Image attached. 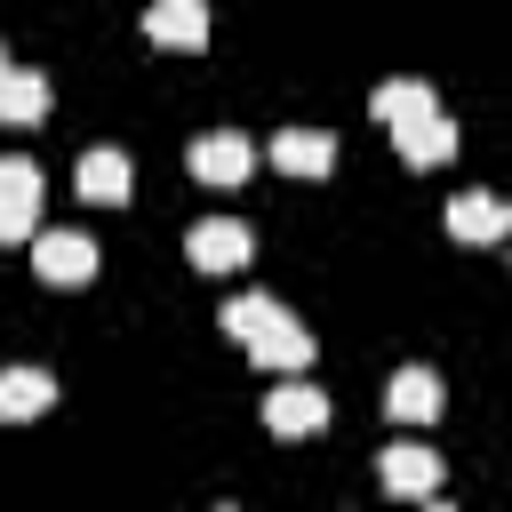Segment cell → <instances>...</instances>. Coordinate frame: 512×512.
<instances>
[{
	"label": "cell",
	"mask_w": 512,
	"mask_h": 512,
	"mask_svg": "<svg viewBox=\"0 0 512 512\" xmlns=\"http://www.w3.org/2000/svg\"><path fill=\"white\" fill-rule=\"evenodd\" d=\"M248 248H256V232H248L240 216H200V224L184 232V256H192L200 272H232V264H248Z\"/></svg>",
	"instance_id": "6da1fadb"
},
{
	"label": "cell",
	"mask_w": 512,
	"mask_h": 512,
	"mask_svg": "<svg viewBox=\"0 0 512 512\" xmlns=\"http://www.w3.org/2000/svg\"><path fill=\"white\" fill-rule=\"evenodd\" d=\"M40 216V160L32 152H8L0 160V240H24Z\"/></svg>",
	"instance_id": "7a4b0ae2"
},
{
	"label": "cell",
	"mask_w": 512,
	"mask_h": 512,
	"mask_svg": "<svg viewBox=\"0 0 512 512\" xmlns=\"http://www.w3.org/2000/svg\"><path fill=\"white\" fill-rule=\"evenodd\" d=\"M32 272L56 280V288H80V280L96 272V240H88V232H40V240H32Z\"/></svg>",
	"instance_id": "3957f363"
},
{
	"label": "cell",
	"mask_w": 512,
	"mask_h": 512,
	"mask_svg": "<svg viewBox=\"0 0 512 512\" xmlns=\"http://www.w3.org/2000/svg\"><path fill=\"white\" fill-rule=\"evenodd\" d=\"M264 424H272L280 440H296V432H320V424H328V392L288 376V384H272V392H264Z\"/></svg>",
	"instance_id": "277c9868"
},
{
	"label": "cell",
	"mask_w": 512,
	"mask_h": 512,
	"mask_svg": "<svg viewBox=\"0 0 512 512\" xmlns=\"http://www.w3.org/2000/svg\"><path fill=\"white\" fill-rule=\"evenodd\" d=\"M248 168H256V144H248L240 128H208V136L192 144V176H200V184H240Z\"/></svg>",
	"instance_id": "5b68a950"
},
{
	"label": "cell",
	"mask_w": 512,
	"mask_h": 512,
	"mask_svg": "<svg viewBox=\"0 0 512 512\" xmlns=\"http://www.w3.org/2000/svg\"><path fill=\"white\" fill-rule=\"evenodd\" d=\"M48 408H56V376L40 360H8L0 368V416L24 424V416H48Z\"/></svg>",
	"instance_id": "8992f818"
},
{
	"label": "cell",
	"mask_w": 512,
	"mask_h": 512,
	"mask_svg": "<svg viewBox=\"0 0 512 512\" xmlns=\"http://www.w3.org/2000/svg\"><path fill=\"white\" fill-rule=\"evenodd\" d=\"M376 480H384L392 496H432V488H440V448L400 440V448H384V456H376Z\"/></svg>",
	"instance_id": "52a82bcc"
},
{
	"label": "cell",
	"mask_w": 512,
	"mask_h": 512,
	"mask_svg": "<svg viewBox=\"0 0 512 512\" xmlns=\"http://www.w3.org/2000/svg\"><path fill=\"white\" fill-rule=\"evenodd\" d=\"M368 112L400 136V128H416V120H432L440 112V96H432V80H376V96H368Z\"/></svg>",
	"instance_id": "ba28073f"
},
{
	"label": "cell",
	"mask_w": 512,
	"mask_h": 512,
	"mask_svg": "<svg viewBox=\"0 0 512 512\" xmlns=\"http://www.w3.org/2000/svg\"><path fill=\"white\" fill-rule=\"evenodd\" d=\"M384 408H392L400 424H432V416H440V376H432L424 360L392 368V384H384Z\"/></svg>",
	"instance_id": "9c48e42d"
},
{
	"label": "cell",
	"mask_w": 512,
	"mask_h": 512,
	"mask_svg": "<svg viewBox=\"0 0 512 512\" xmlns=\"http://www.w3.org/2000/svg\"><path fill=\"white\" fill-rule=\"evenodd\" d=\"M272 168H288V176H328V168H336V136H328V128H280V136H272Z\"/></svg>",
	"instance_id": "30bf717a"
},
{
	"label": "cell",
	"mask_w": 512,
	"mask_h": 512,
	"mask_svg": "<svg viewBox=\"0 0 512 512\" xmlns=\"http://www.w3.org/2000/svg\"><path fill=\"white\" fill-rule=\"evenodd\" d=\"M448 232H456V240H504V232H512L504 192H456V200H448Z\"/></svg>",
	"instance_id": "8fae6325"
},
{
	"label": "cell",
	"mask_w": 512,
	"mask_h": 512,
	"mask_svg": "<svg viewBox=\"0 0 512 512\" xmlns=\"http://www.w3.org/2000/svg\"><path fill=\"white\" fill-rule=\"evenodd\" d=\"M80 192H88V200H128V192H136L128 152H120V144H88V152H80Z\"/></svg>",
	"instance_id": "7c38bea8"
},
{
	"label": "cell",
	"mask_w": 512,
	"mask_h": 512,
	"mask_svg": "<svg viewBox=\"0 0 512 512\" xmlns=\"http://www.w3.org/2000/svg\"><path fill=\"white\" fill-rule=\"evenodd\" d=\"M248 360H256V368H280V376H296V368L312 360V336H304V328H296V312H288V320H272L264 336H248Z\"/></svg>",
	"instance_id": "4fadbf2b"
},
{
	"label": "cell",
	"mask_w": 512,
	"mask_h": 512,
	"mask_svg": "<svg viewBox=\"0 0 512 512\" xmlns=\"http://www.w3.org/2000/svg\"><path fill=\"white\" fill-rule=\"evenodd\" d=\"M144 32L152 40H176V48H200L208 40V8L200 0H152L144 8Z\"/></svg>",
	"instance_id": "5bb4252c"
},
{
	"label": "cell",
	"mask_w": 512,
	"mask_h": 512,
	"mask_svg": "<svg viewBox=\"0 0 512 512\" xmlns=\"http://www.w3.org/2000/svg\"><path fill=\"white\" fill-rule=\"evenodd\" d=\"M40 112H48V80H40L32 64H8V72H0V120H8V128H32Z\"/></svg>",
	"instance_id": "9a60e30c"
},
{
	"label": "cell",
	"mask_w": 512,
	"mask_h": 512,
	"mask_svg": "<svg viewBox=\"0 0 512 512\" xmlns=\"http://www.w3.org/2000/svg\"><path fill=\"white\" fill-rule=\"evenodd\" d=\"M392 144H400V160H408V168H440V160L456 152V120H448V112H432V120L400 128Z\"/></svg>",
	"instance_id": "2e32d148"
},
{
	"label": "cell",
	"mask_w": 512,
	"mask_h": 512,
	"mask_svg": "<svg viewBox=\"0 0 512 512\" xmlns=\"http://www.w3.org/2000/svg\"><path fill=\"white\" fill-rule=\"evenodd\" d=\"M0 72H8V48H0Z\"/></svg>",
	"instance_id": "e0dca14e"
},
{
	"label": "cell",
	"mask_w": 512,
	"mask_h": 512,
	"mask_svg": "<svg viewBox=\"0 0 512 512\" xmlns=\"http://www.w3.org/2000/svg\"><path fill=\"white\" fill-rule=\"evenodd\" d=\"M424 512H448V504H424Z\"/></svg>",
	"instance_id": "ac0fdd59"
}]
</instances>
